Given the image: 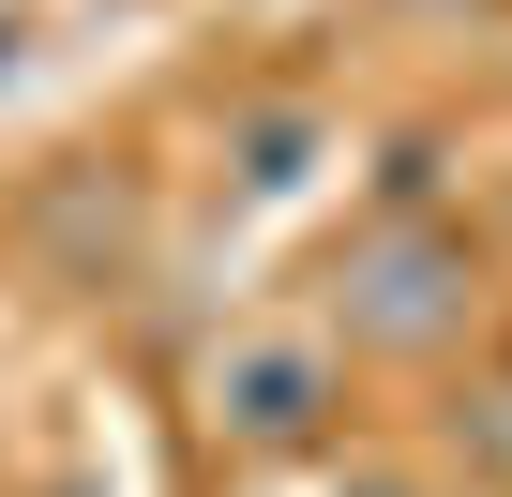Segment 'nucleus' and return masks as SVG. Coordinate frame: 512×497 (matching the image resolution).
<instances>
[{
    "label": "nucleus",
    "mask_w": 512,
    "mask_h": 497,
    "mask_svg": "<svg viewBox=\"0 0 512 497\" xmlns=\"http://www.w3.org/2000/svg\"><path fill=\"white\" fill-rule=\"evenodd\" d=\"M482 317V241L452 211H392L347 241V272H332V332L377 347V362H437L452 332Z\"/></svg>",
    "instance_id": "f257e3e1"
},
{
    "label": "nucleus",
    "mask_w": 512,
    "mask_h": 497,
    "mask_svg": "<svg viewBox=\"0 0 512 497\" xmlns=\"http://www.w3.org/2000/svg\"><path fill=\"white\" fill-rule=\"evenodd\" d=\"M332 407H347L332 332H256V347H226V377H211L226 452H302V437H332Z\"/></svg>",
    "instance_id": "f03ea898"
},
{
    "label": "nucleus",
    "mask_w": 512,
    "mask_h": 497,
    "mask_svg": "<svg viewBox=\"0 0 512 497\" xmlns=\"http://www.w3.org/2000/svg\"><path fill=\"white\" fill-rule=\"evenodd\" d=\"M302 166H317V106H256L241 121V196H287Z\"/></svg>",
    "instance_id": "7ed1b4c3"
},
{
    "label": "nucleus",
    "mask_w": 512,
    "mask_h": 497,
    "mask_svg": "<svg viewBox=\"0 0 512 497\" xmlns=\"http://www.w3.org/2000/svg\"><path fill=\"white\" fill-rule=\"evenodd\" d=\"M16 46H31V31H16V16H0V76H16Z\"/></svg>",
    "instance_id": "20e7f679"
},
{
    "label": "nucleus",
    "mask_w": 512,
    "mask_h": 497,
    "mask_svg": "<svg viewBox=\"0 0 512 497\" xmlns=\"http://www.w3.org/2000/svg\"><path fill=\"white\" fill-rule=\"evenodd\" d=\"M347 497H422V482H347Z\"/></svg>",
    "instance_id": "39448f33"
},
{
    "label": "nucleus",
    "mask_w": 512,
    "mask_h": 497,
    "mask_svg": "<svg viewBox=\"0 0 512 497\" xmlns=\"http://www.w3.org/2000/svg\"><path fill=\"white\" fill-rule=\"evenodd\" d=\"M407 16H467V0H407Z\"/></svg>",
    "instance_id": "423d86ee"
},
{
    "label": "nucleus",
    "mask_w": 512,
    "mask_h": 497,
    "mask_svg": "<svg viewBox=\"0 0 512 497\" xmlns=\"http://www.w3.org/2000/svg\"><path fill=\"white\" fill-rule=\"evenodd\" d=\"M497 407H512V392H497Z\"/></svg>",
    "instance_id": "0eeeda50"
}]
</instances>
